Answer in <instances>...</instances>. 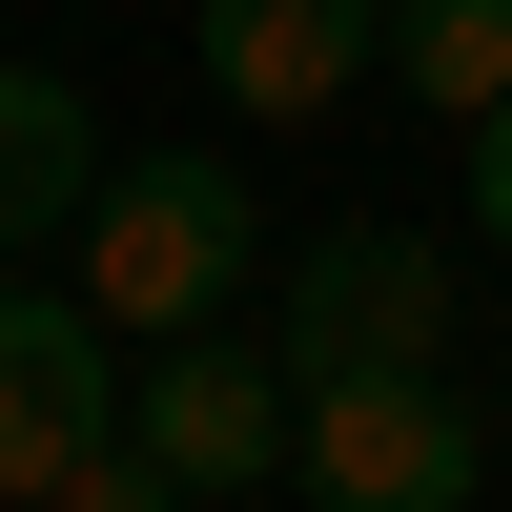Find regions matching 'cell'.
I'll list each match as a JSON object with an SVG mask.
<instances>
[{"label":"cell","instance_id":"1","mask_svg":"<svg viewBox=\"0 0 512 512\" xmlns=\"http://www.w3.org/2000/svg\"><path fill=\"white\" fill-rule=\"evenodd\" d=\"M246 267H267V205H246L205 144H164V164H103V205L62 226V287H82L103 328H144V349H164V328H205Z\"/></svg>","mask_w":512,"mask_h":512},{"label":"cell","instance_id":"2","mask_svg":"<svg viewBox=\"0 0 512 512\" xmlns=\"http://www.w3.org/2000/svg\"><path fill=\"white\" fill-rule=\"evenodd\" d=\"M287 472H308V512H472L492 431H472L451 369H328L287 410Z\"/></svg>","mask_w":512,"mask_h":512},{"label":"cell","instance_id":"3","mask_svg":"<svg viewBox=\"0 0 512 512\" xmlns=\"http://www.w3.org/2000/svg\"><path fill=\"white\" fill-rule=\"evenodd\" d=\"M267 349H287V390H328V369H451V246L431 226H308Z\"/></svg>","mask_w":512,"mask_h":512},{"label":"cell","instance_id":"4","mask_svg":"<svg viewBox=\"0 0 512 512\" xmlns=\"http://www.w3.org/2000/svg\"><path fill=\"white\" fill-rule=\"evenodd\" d=\"M287 410H308V390H287V349H246L226 308H205V328H164V349L123 369V431H144V451H164V472H185L205 512L287 472Z\"/></svg>","mask_w":512,"mask_h":512},{"label":"cell","instance_id":"5","mask_svg":"<svg viewBox=\"0 0 512 512\" xmlns=\"http://www.w3.org/2000/svg\"><path fill=\"white\" fill-rule=\"evenodd\" d=\"M103 431H123V328L82 287H0V492L41 512Z\"/></svg>","mask_w":512,"mask_h":512},{"label":"cell","instance_id":"6","mask_svg":"<svg viewBox=\"0 0 512 512\" xmlns=\"http://www.w3.org/2000/svg\"><path fill=\"white\" fill-rule=\"evenodd\" d=\"M369 62H390V0H205V82L246 123H328Z\"/></svg>","mask_w":512,"mask_h":512},{"label":"cell","instance_id":"7","mask_svg":"<svg viewBox=\"0 0 512 512\" xmlns=\"http://www.w3.org/2000/svg\"><path fill=\"white\" fill-rule=\"evenodd\" d=\"M82 205H103V103H82L62 62H0V267L62 246Z\"/></svg>","mask_w":512,"mask_h":512},{"label":"cell","instance_id":"8","mask_svg":"<svg viewBox=\"0 0 512 512\" xmlns=\"http://www.w3.org/2000/svg\"><path fill=\"white\" fill-rule=\"evenodd\" d=\"M390 82L431 123H492L512 103V0H390Z\"/></svg>","mask_w":512,"mask_h":512},{"label":"cell","instance_id":"9","mask_svg":"<svg viewBox=\"0 0 512 512\" xmlns=\"http://www.w3.org/2000/svg\"><path fill=\"white\" fill-rule=\"evenodd\" d=\"M41 512H205V492H185V472H164V451H144V431H103V451H82V472H62V492H41Z\"/></svg>","mask_w":512,"mask_h":512},{"label":"cell","instance_id":"10","mask_svg":"<svg viewBox=\"0 0 512 512\" xmlns=\"http://www.w3.org/2000/svg\"><path fill=\"white\" fill-rule=\"evenodd\" d=\"M472 226H492V246H512V103H492V123H472Z\"/></svg>","mask_w":512,"mask_h":512}]
</instances>
